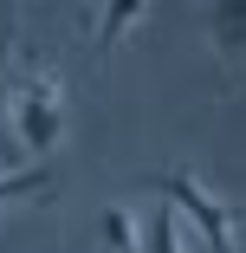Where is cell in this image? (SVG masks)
<instances>
[{
	"mask_svg": "<svg viewBox=\"0 0 246 253\" xmlns=\"http://www.w3.org/2000/svg\"><path fill=\"white\" fill-rule=\"evenodd\" d=\"M65 117H71L65 84L45 72V65H33V72L13 84V124H20V149H26V156H52V149H59V136H65Z\"/></svg>",
	"mask_w": 246,
	"mask_h": 253,
	"instance_id": "cell-1",
	"label": "cell"
},
{
	"mask_svg": "<svg viewBox=\"0 0 246 253\" xmlns=\"http://www.w3.org/2000/svg\"><path fill=\"white\" fill-rule=\"evenodd\" d=\"M156 188L169 195V208H175V214H188L194 227H201V240H208L214 253H240V221H233V208H227L214 188H201L188 169H162Z\"/></svg>",
	"mask_w": 246,
	"mask_h": 253,
	"instance_id": "cell-2",
	"label": "cell"
},
{
	"mask_svg": "<svg viewBox=\"0 0 246 253\" xmlns=\"http://www.w3.org/2000/svg\"><path fill=\"white\" fill-rule=\"evenodd\" d=\"M142 20H149V7H142V0H110V7H97V20H91L97 52H110V45H117L123 33H136Z\"/></svg>",
	"mask_w": 246,
	"mask_h": 253,
	"instance_id": "cell-3",
	"label": "cell"
},
{
	"mask_svg": "<svg viewBox=\"0 0 246 253\" xmlns=\"http://www.w3.org/2000/svg\"><path fill=\"white\" fill-rule=\"evenodd\" d=\"M208 33H214V45H220V59H246V0L208 7Z\"/></svg>",
	"mask_w": 246,
	"mask_h": 253,
	"instance_id": "cell-4",
	"label": "cell"
},
{
	"mask_svg": "<svg viewBox=\"0 0 246 253\" xmlns=\"http://www.w3.org/2000/svg\"><path fill=\"white\" fill-rule=\"evenodd\" d=\"M97 240H104L110 253H142V227H136L130 208H104L97 214Z\"/></svg>",
	"mask_w": 246,
	"mask_h": 253,
	"instance_id": "cell-5",
	"label": "cell"
},
{
	"mask_svg": "<svg viewBox=\"0 0 246 253\" xmlns=\"http://www.w3.org/2000/svg\"><path fill=\"white\" fill-rule=\"evenodd\" d=\"M7 59H13V20L0 13V156H20V143H13V130H7Z\"/></svg>",
	"mask_w": 246,
	"mask_h": 253,
	"instance_id": "cell-6",
	"label": "cell"
},
{
	"mask_svg": "<svg viewBox=\"0 0 246 253\" xmlns=\"http://www.w3.org/2000/svg\"><path fill=\"white\" fill-rule=\"evenodd\" d=\"M39 188H52V169H45V163H33V169H7V175H0V208H7V201H20V195H39Z\"/></svg>",
	"mask_w": 246,
	"mask_h": 253,
	"instance_id": "cell-7",
	"label": "cell"
},
{
	"mask_svg": "<svg viewBox=\"0 0 246 253\" xmlns=\"http://www.w3.org/2000/svg\"><path fill=\"white\" fill-rule=\"evenodd\" d=\"M142 253H181V221H175V208H169V201L156 208V221H149V240H142Z\"/></svg>",
	"mask_w": 246,
	"mask_h": 253,
	"instance_id": "cell-8",
	"label": "cell"
}]
</instances>
